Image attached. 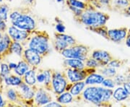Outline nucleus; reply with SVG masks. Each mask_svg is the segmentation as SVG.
Returning a JSON list of instances; mask_svg holds the SVG:
<instances>
[{"label": "nucleus", "instance_id": "f257e3e1", "mask_svg": "<svg viewBox=\"0 0 130 107\" xmlns=\"http://www.w3.org/2000/svg\"><path fill=\"white\" fill-rule=\"evenodd\" d=\"M113 90L108 88L90 86L85 88L81 94L82 99L98 106H111V99L113 98Z\"/></svg>", "mask_w": 130, "mask_h": 107}, {"label": "nucleus", "instance_id": "f03ea898", "mask_svg": "<svg viewBox=\"0 0 130 107\" xmlns=\"http://www.w3.org/2000/svg\"><path fill=\"white\" fill-rule=\"evenodd\" d=\"M109 18L110 16L108 14L97 11V9L92 6L88 9L84 10L79 17L74 19L77 22L83 24L86 28H88L106 25Z\"/></svg>", "mask_w": 130, "mask_h": 107}, {"label": "nucleus", "instance_id": "7ed1b4c3", "mask_svg": "<svg viewBox=\"0 0 130 107\" xmlns=\"http://www.w3.org/2000/svg\"><path fill=\"white\" fill-rule=\"evenodd\" d=\"M49 35L46 31L33 30L32 36L29 39L28 48L40 54L43 57L48 55L50 52Z\"/></svg>", "mask_w": 130, "mask_h": 107}, {"label": "nucleus", "instance_id": "20e7f679", "mask_svg": "<svg viewBox=\"0 0 130 107\" xmlns=\"http://www.w3.org/2000/svg\"><path fill=\"white\" fill-rule=\"evenodd\" d=\"M90 49L89 47L76 43L65 49L64 51L61 52V54L66 59H78L85 61L90 57Z\"/></svg>", "mask_w": 130, "mask_h": 107}, {"label": "nucleus", "instance_id": "39448f33", "mask_svg": "<svg viewBox=\"0 0 130 107\" xmlns=\"http://www.w3.org/2000/svg\"><path fill=\"white\" fill-rule=\"evenodd\" d=\"M70 83L65 72H59L52 70V88L53 92L56 96L66 91V88Z\"/></svg>", "mask_w": 130, "mask_h": 107}, {"label": "nucleus", "instance_id": "423d86ee", "mask_svg": "<svg viewBox=\"0 0 130 107\" xmlns=\"http://www.w3.org/2000/svg\"><path fill=\"white\" fill-rule=\"evenodd\" d=\"M96 72H97V69L90 68V67H85L82 70L65 68L66 74L68 78L70 83H72L79 82V81H84L88 75Z\"/></svg>", "mask_w": 130, "mask_h": 107}, {"label": "nucleus", "instance_id": "0eeeda50", "mask_svg": "<svg viewBox=\"0 0 130 107\" xmlns=\"http://www.w3.org/2000/svg\"><path fill=\"white\" fill-rule=\"evenodd\" d=\"M11 23L12 25L25 30L33 31L36 28V20L32 16L28 14L22 13L18 18L12 21Z\"/></svg>", "mask_w": 130, "mask_h": 107}, {"label": "nucleus", "instance_id": "6e6552de", "mask_svg": "<svg viewBox=\"0 0 130 107\" xmlns=\"http://www.w3.org/2000/svg\"><path fill=\"white\" fill-rule=\"evenodd\" d=\"M33 31L25 30L15 27L14 25L7 28V33L13 41L24 42L29 40L32 36Z\"/></svg>", "mask_w": 130, "mask_h": 107}, {"label": "nucleus", "instance_id": "1a4fd4ad", "mask_svg": "<svg viewBox=\"0 0 130 107\" xmlns=\"http://www.w3.org/2000/svg\"><path fill=\"white\" fill-rule=\"evenodd\" d=\"M22 57L31 67H38L43 58L40 54L30 48L24 50Z\"/></svg>", "mask_w": 130, "mask_h": 107}, {"label": "nucleus", "instance_id": "9d476101", "mask_svg": "<svg viewBox=\"0 0 130 107\" xmlns=\"http://www.w3.org/2000/svg\"><path fill=\"white\" fill-rule=\"evenodd\" d=\"M129 33V29L125 27L115 29H109L108 31V40L114 43H121L125 41Z\"/></svg>", "mask_w": 130, "mask_h": 107}, {"label": "nucleus", "instance_id": "9b49d317", "mask_svg": "<svg viewBox=\"0 0 130 107\" xmlns=\"http://www.w3.org/2000/svg\"><path fill=\"white\" fill-rule=\"evenodd\" d=\"M35 106H45L52 101V97L49 91L44 88H38L33 98Z\"/></svg>", "mask_w": 130, "mask_h": 107}, {"label": "nucleus", "instance_id": "f8f14e48", "mask_svg": "<svg viewBox=\"0 0 130 107\" xmlns=\"http://www.w3.org/2000/svg\"><path fill=\"white\" fill-rule=\"evenodd\" d=\"M91 56L100 63L101 67L108 65V64L113 59V56L109 52L104 50H95L92 52Z\"/></svg>", "mask_w": 130, "mask_h": 107}, {"label": "nucleus", "instance_id": "ddd939ff", "mask_svg": "<svg viewBox=\"0 0 130 107\" xmlns=\"http://www.w3.org/2000/svg\"><path fill=\"white\" fill-rule=\"evenodd\" d=\"M13 40L11 38L8 33H4L0 40V59L10 54L9 48Z\"/></svg>", "mask_w": 130, "mask_h": 107}, {"label": "nucleus", "instance_id": "4468645a", "mask_svg": "<svg viewBox=\"0 0 130 107\" xmlns=\"http://www.w3.org/2000/svg\"><path fill=\"white\" fill-rule=\"evenodd\" d=\"M63 65L65 68L82 70L86 67L85 65V61L80 60L78 59H65L63 62Z\"/></svg>", "mask_w": 130, "mask_h": 107}, {"label": "nucleus", "instance_id": "2eb2a0df", "mask_svg": "<svg viewBox=\"0 0 130 107\" xmlns=\"http://www.w3.org/2000/svg\"><path fill=\"white\" fill-rule=\"evenodd\" d=\"M129 94L126 92L123 85L118 86L115 90H113V98L118 102L124 101L129 98Z\"/></svg>", "mask_w": 130, "mask_h": 107}, {"label": "nucleus", "instance_id": "dca6fc26", "mask_svg": "<svg viewBox=\"0 0 130 107\" xmlns=\"http://www.w3.org/2000/svg\"><path fill=\"white\" fill-rule=\"evenodd\" d=\"M38 67H31L23 77V82L30 86L36 85L37 83L36 80V70Z\"/></svg>", "mask_w": 130, "mask_h": 107}, {"label": "nucleus", "instance_id": "f3484780", "mask_svg": "<svg viewBox=\"0 0 130 107\" xmlns=\"http://www.w3.org/2000/svg\"><path fill=\"white\" fill-rule=\"evenodd\" d=\"M85 86H86V84L84 81L76 82L74 83H72L69 91L74 96V98H76L81 95V93L84 90Z\"/></svg>", "mask_w": 130, "mask_h": 107}, {"label": "nucleus", "instance_id": "a211bd4d", "mask_svg": "<svg viewBox=\"0 0 130 107\" xmlns=\"http://www.w3.org/2000/svg\"><path fill=\"white\" fill-rule=\"evenodd\" d=\"M105 79V77L101 74H97L96 72L92 73L85 80L86 85H98L101 84Z\"/></svg>", "mask_w": 130, "mask_h": 107}, {"label": "nucleus", "instance_id": "6ab92c4d", "mask_svg": "<svg viewBox=\"0 0 130 107\" xmlns=\"http://www.w3.org/2000/svg\"><path fill=\"white\" fill-rule=\"evenodd\" d=\"M30 68H31V67L23 59L22 61H20L18 63L16 68L14 70V72L17 75L23 78L24 74H25Z\"/></svg>", "mask_w": 130, "mask_h": 107}, {"label": "nucleus", "instance_id": "aec40b11", "mask_svg": "<svg viewBox=\"0 0 130 107\" xmlns=\"http://www.w3.org/2000/svg\"><path fill=\"white\" fill-rule=\"evenodd\" d=\"M5 83L9 86H18L19 87L20 84L23 82V78L18 75H8L5 79Z\"/></svg>", "mask_w": 130, "mask_h": 107}, {"label": "nucleus", "instance_id": "412c9836", "mask_svg": "<svg viewBox=\"0 0 130 107\" xmlns=\"http://www.w3.org/2000/svg\"><path fill=\"white\" fill-rule=\"evenodd\" d=\"M6 94H7V97L8 98L9 101H12V102H16V101H24L25 102L20 92L15 90L13 88L8 89Z\"/></svg>", "mask_w": 130, "mask_h": 107}, {"label": "nucleus", "instance_id": "4be33fe9", "mask_svg": "<svg viewBox=\"0 0 130 107\" xmlns=\"http://www.w3.org/2000/svg\"><path fill=\"white\" fill-rule=\"evenodd\" d=\"M74 96L71 94L70 91H65L56 96V101L63 104H68L73 101Z\"/></svg>", "mask_w": 130, "mask_h": 107}, {"label": "nucleus", "instance_id": "5701e85b", "mask_svg": "<svg viewBox=\"0 0 130 107\" xmlns=\"http://www.w3.org/2000/svg\"><path fill=\"white\" fill-rule=\"evenodd\" d=\"M97 70H98L100 72V73L103 74L104 77H106V78H113L117 74V71H116V68H113V67H109V66L99 67V68H98Z\"/></svg>", "mask_w": 130, "mask_h": 107}, {"label": "nucleus", "instance_id": "b1692460", "mask_svg": "<svg viewBox=\"0 0 130 107\" xmlns=\"http://www.w3.org/2000/svg\"><path fill=\"white\" fill-rule=\"evenodd\" d=\"M23 47L20 43V42L13 41L10 48H9V52L11 54H14L19 56H22L23 53Z\"/></svg>", "mask_w": 130, "mask_h": 107}, {"label": "nucleus", "instance_id": "393cba45", "mask_svg": "<svg viewBox=\"0 0 130 107\" xmlns=\"http://www.w3.org/2000/svg\"><path fill=\"white\" fill-rule=\"evenodd\" d=\"M44 88L49 92H53L52 88V70H45V80H44Z\"/></svg>", "mask_w": 130, "mask_h": 107}, {"label": "nucleus", "instance_id": "a878e982", "mask_svg": "<svg viewBox=\"0 0 130 107\" xmlns=\"http://www.w3.org/2000/svg\"><path fill=\"white\" fill-rule=\"evenodd\" d=\"M66 2H67V5H71V6H73L74 7L83 9V10L88 9L90 7L93 6L88 2H83L79 1V0H67Z\"/></svg>", "mask_w": 130, "mask_h": 107}, {"label": "nucleus", "instance_id": "bb28decb", "mask_svg": "<svg viewBox=\"0 0 130 107\" xmlns=\"http://www.w3.org/2000/svg\"><path fill=\"white\" fill-rule=\"evenodd\" d=\"M53 45H54L55 50L58 51L59 54H61V52L64 51L65 49L70 47V45L64 40L55 37H54V41H53Z\"/></svg>", "mask_w": 130, "mask_h": 107}, {"label": "nucleus", "instance_id": "cd10ccee", "mask_svg": "<svg viewBox=\"0 0 130 107\" xmlns=\"http://www.w3.org/2000/svg\"><path fill=\"white\" fill-rule=\"evenodd\" d=\"M130 5V0H112V8L121 12Z\"/></svg>", "mask_w": 130, "mask_h": 107}, {"label": "nucleus", "instance_id": "c85d7f7f", "mask_svg": "<svg viewBox=\"0 0 130 107\" xmlns=\"http://www.w3.org/2000/svg\"><path fill=\"white\" fill-rule=\"evenodd\" d=\"M87 29L93 31L94 33H98V35H100L103 38H105L106 39L108 40V29L107 28L106 25H103V26H100V27H97V28H88Z\"/></svg>", "mask_w": 130, "mask_h": 107}, {"label": "nucleus", "instance_id": "c756f323", "mask_svg": "<svg viewBox=\"0 0 130 107\" xmlns=\"http://www.w3.org/2000/svg\"><path fill=\"white\" fill-rule=\"evenodd\" d=\"M54 37L59 38H61V39L64 40V41L67 42L70 45V47L77 43V41H76V40L74 39V38L72 37L71 36H69V35H66L64 33H58V32H56V33H54Z\"/></svg>", "mask_w": 130, "mask_h": 107}, {"label": "nucleus", "instance_id": "7c9ffc66", "mask_svg": "<svg viewBox=\"0 0 130 107\" xmlns=\"http://www.w3.org/2000/svg\"><path fill=\"white\" fill-rule=\"evenodd\" d=\"M11 70L9 68V65H7L5 63L1 64V72H0V80L4 81L5 79L10 74Z\"/></svg>", "mask_w": 130, "mask_h": 107}, {"label": "nucleus", "instance_id": "2f4dec72", "mask_svg": "<svg viewBox=\"0 0 130 107\" xmlns=\"http://www.w3.org/2000/svg\"><path fill=\"white\" fill-rule=\"evenodd\" d=\"M85 65L86 67H90V68L98 69L99 67H101L100 63L96 59H95L94 58H93L91 56L88 57L86 60L85 61Z\"/></svg>", "mask_w": 130, "mask_h": 107}, {"label": "nucleus", "instance_id": "473e14b6", "mask_svg": "<svg viewBox=\"0 0 130 107\" xmlns=\"http://www.w3.org/2000/svg\"><path fill=\"white\" fill-rule=\"evenodd\" d=\"M9 7L5 4H0V18L5 21H7L8 19V12Z\"/></svg>", "mask_w": 130, "mask_h": 107}, {"label": "nucleus", "instance_id": "72a5a7b5", "mask_svg": "<svg viewBox=\"0 0 130 107\" xmlns=\"http://www.w3.org/2000/svg\"><path fill=\"white\" fill-rule=\"evenodd\" d=\"M126 61L122 60V59H115L113 58L108 64L107 66H109V67H113V68H119L121 67L122 66L124 65L125 64Z\"/></svg>", "mask_w": 130, "mask_h": 107}, {"label": "nucleus", "instance_id": "f704fd0d", "mask_svg": "<svg viewBox=\"0 0 130 107\" xmlns=\"http://www.w3.org/2000/svg\"><path fill=\"white\" fill-rule=\"evenodd\" d=\"M113 80L116 83V85H118V86L123 85L127 81L125 74H118L117 73V74L113 78Z\"/></svg>", "mask_w": 130, "mask_h": 107}, {"label": "nucleus", "instance_id": "c9c22d12", "mask_svg": "<svg viewBox=\"0 0 130 107\" xmlns=\"http://www.w3.org/2000/svg\"><path fill=\"white\" fill-rule=\"evenodd\" d=\"M102 85L105 88H108L113 89L116 87V84L114 81V80L111 78H105L104 80L103 81Z\"/></svg>", "mask_w": 130, "mask_h": 107}, {"label": "nucleus", "instance_id": "e433bc0d", "mask_svg": "<svg viewBox=\"0 0 130 107\" xmlns=\"http://www.w3.org/2000/svg\"><path fill=\"white\" fill-rule=\"evenodd\" d=\"M36 80L38 83H43L45 80V70L39 69L36 73Z\"/></svg>", "mask_w": 130, "mask_h": 107}, {"label": "nucleus", "instance_id": "4c0bfd02", "mask_svg": "<svg viewBox=\"0 0 130 107\" xmlns=\"http://www.w3.org/2000/svg\"><path fill=\"white\" fill-rule=\"evenodd\" d=\"M68 7H69V8L70 9V10L73 12V14H74V18H78L79 17L82 13L83 12V9H79V8H77V7H74L73 6H71V5H67Z\"/></svg>", "mask_w": 130, "mask_h": 107}, {"label": "nucleus", "instance_id": "58836bf2", "mask_svg": "<svg viewBox=\"0 0 130 107\" xmlns=\"http://www.w3.org/2000/svg\"><path fill=\"white\" fill-rule=\"evenodd\" d=\"M98 3L101 5V6L103 7H109L111 9L112 8V0H98Z\"/></svg>", "mask_w": 130, "mask_h": 107}, {"label": "nucleus", "instance_id": "ea45409f", "mask_svg": "<svg viewBox=\"0 0 130 107\" xmlns=\"http://www.w3.org/2000/svg\"><path fill=\"white\" fill-rule=\"evenodd\" d=\"M56 32L60 33H64L65 30H66V28H65V25L63 24V23H56Z\"/></svg>", "mask_w": 130, "mask_h": 107}, {"label": "nucleus", "instance_id": "a19ab883", "mask_svg": "<svg viewBox=\"0 0 130 107\" xmlns=\"http://www.w3.org/2000/svg\"><path fill=\"white\" fill-rule=\"evenodd\" d=\"M21 14H22V13H21L20 12L17 11V10H16V11H13L12 12H11V13L9 14V18H10L11 22L14 20H16V19L18 18Z\"/></svg>", "mask_w": 130, "mask_h": 107}, {"label": "nucleus", "instance_id": "79ce46f5", "mask_svg": "<svg viewBox=\"0 0 130 107\" xmlns=\"http://www.w3.org/2000/svg\"><path fill=\"white\" fill-rule=\"evenodd\" d=\"M61 106H62V104L58 101H51L45 105V106L46 107H60Z\"/></svg>", "mask_w": 130, "mask_h": 107}, {"label": "nucleus", "instance_id": "37998d69", "mask_svg": "<svg viewBox=\"0 0 130 107\" xmlns=\"http://www.w3.org/2000/svg\"><path fill=\"white\" fill-rule=\"evenodd\" d=\"M7 29V25L5 23V21L0 18V31L5 33Z\"/></svg>", "mask_w": 130, "mask_h": 107}, {"label": "nucleus", "instance_id": "c03bdc74", "mask_svg": "<svg viewBox=\"0 0 130 107\" xmlns=\"http://www.w3.org/2000/svg\"><path fill=\"white\" fill-rule=\"evenodd\" d=\"M123 87L124 88L126 92L129 93L130 96V81H126L125 83L123 85Z\"/></svg>", "mask_w": 130, "mask_h": 107}, {"label": "nucleus", "instance_id": "a18cd8bd", "mask_svg": "<svg viewBox=\"0 0 130 107\" xmlns=\"http://www.w3.org/2000/svg\"><path fill=\"white\" fill-rule=\"evenodd\" d=\"M122 12L125 14V15H126V16L130 17V5H129L126 8H125V9H124V10L122 11Z\"/></svg>", "mask_w": 130, "mask_h": 107}, {"label": "nucleus", "instance_id": "49530a36", "mask_svg": "<svg viewBox=\"0 0 130 107\" xmlns=\"http://www.w3.org/2000/svg\"><path fill=\"white\" fill-rule=\"evenodd\" d=\"M125 43L126 45V47H128L129 48H130V33H128L127 36L126 38L125 39Z\"/></svg>", "mask_w": 130, "mask_h": 107}, {"label": "nucleus", "instance_id": "de8ad7c7", "mask_svg": "<svg viewBox=\"0 0 130 107\" xmlns=\"http://www.w3.org/2000/svg\"><path fill=\"white\" fill-rule=\"evenodd\" d=\"M124 74L126 75V78L127 81H130V68L127 69V70L126 71V72Z\"/></svg>", "mask_w": 130, "mask_h": 107}, {"label": "nucleus", "instance_id": "09e8293b", "mask_svg": "<svg viewBox=\"0 0 130 107\" xmlns=\"http://www.w3.org/2000/svg\"><path fill=\"white\" fill-rule=\"evenodd\" d=\"M5 105H6V102L4 101V99L2 98V95L0 94V107L5 106Z\"/></svg>", "mask_w": 130, "mask_h": 107}, {"label": "nucleus", "instance_id": "8fccbe9b", "mask_svg": "<svg viewBox=\"0 0 130 107\" xmlns=\"http://www.w3.org/2000/svg\"><path fill=\"white\" fill-rule=\"evenodd\" d=\"M17 65H18V64H15V63H13V62H10V63L9 64V68H10V70H14V69L16 68Z\"/></svg>", "mask_w": 130, "mask_h": 107}, {"label": "nucleus", "instance_id": "3c124183", "mask_svg": "<svg viewBox=\"0 0 130 107\" xmlns=\"http://www.w3.org/2000/svg\"><path fill=\"white\" fill-rule=\"evenodd\" d=\"M23 1L29 4V5H32V3H33V2H34V0H23Z\"/></svg>", "mask_w": 130, "mask_h": 107}, {"label": "nucleus", "instance_id": "603ef678", "mask_svg": "<svg viewBox=\"0 0 130 107\" xmlns=\"http://www.w3.org/2000/svg\"><path fill=\"white\" fill-rule=\"evenodd\" d=\"M58 2H59V3H61V2H64V0H56Z\"/></svg>", "mask_w": 130, "mask_h": 107}, {"label": "nucleus", "instance_id": "864d4df0", "mask_svg": "<svg viewBox=\"0 0 130 107\" xmlns=\"http://www.w3.org/2000/svg\"><path fill=\"white\" fill-rule=\"evenodd\" d=\"M2 34L1 31H0V40L2 39Z\"/></svg>", "mask_w": 130, "mask_h": 107}, {"label": "nucleus", "instance_id": "5fc2aeb1", "mask_svg": "<svg viewBox=\"0 0 130 107\" xmlns=\"http://www.w3.org/2000/svg\"><path fill=\"white\" fill-rule=\"evenodd\" d=\"M2 1H3V0H0V2H2Z\"/></svg>", "mask_w": 130, "mask_h": 107}, {"label": "nucleus", "instance_id": "6e6d98bb", "mask_svg": "<svg viewBox=\"0 0 130 107\" xmlns=\"http://www.w3.org/2000/svg\"><path fill=\"white\" fill-rule=\"evenodd\" d=\"M129 33H130V29H129Z\"/></svg>", "mask_w": 130, "mask_h": 107}]
</instances>
